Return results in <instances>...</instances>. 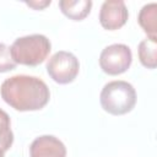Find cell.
Masks as SVG:
<instances>
[{
	"label": "cell",
	"instance_id": "cell-1",
	"mask_svg": "<svg viewBox=\"0 0 157 157\" xmlns=\"http://www.w3.org/2000/svg\"><path fill=\"white\" fill-rule=\"evenodd\" d=\"M1 98L20 112L39 110L50 98L47 83L36 76L15 75L6 78L0 87Z\"/></svg>",
	"mask_w": 157,
	"mask_h": 157
},
{
	"label": "cell",
	"instance_id": "cell-2",
	"mask_svg": "<svg viewBox=\"0 0 157 157\" xmlns=\"http://www.w3.org/2000/svg\"><path fill=\"white\" fill-rule=\"evenodd\" d=\"M99 102L107 113L123 115L134 109L136 104V91L132 85L126 81H110L102 88Z\"/></svg>",
	"mask_w": 157,
	"mask_h": 157
},
{
	"label": "cell",
	"instance_id": "cell-3",
	"mask_svg": "<svg viewBox=\"0 0 157 157\" xmlns=\"http://www.w3.org/2000/svg\"><path fill=\"white\" fill-rule=\"evenodd\" d=\"M50 50V40L43 34L20 37L10 47L13 61L26 66H37L42 64L49 55Z\"/></svg>",
	"mask_w": 157,
	"mask_h": 157
},
{
	"label": "cell",
	"instance_id": "cell-4",
	"mask_svg": "<svg viewBox=\"0 0 157 157\" xmlns=\"http://www.w3.org/2000/svg\"><path fill=\"white\" fill-rule=\"evenodd\" d=\"M80 71L78 59L70 52H56L47 63V72L53 81L60 85L72 82Z\"/></svg>",
	"mask_w": 157,
	"mask_h": 157
},
{
	"label": "cell",
	"instance_id": "cell-5",
	"mask_svg": "<svg viewBox=\"0 0 157 157\" xmlns=\"http://www.w3.org/2000/svg\"><path fill=\"white\" fill-rule=\"evenodd\" d=\"M132 61L131 49L120 43L110 44L105 47L99 55V66L101 69L112 76L120 75L125 72Z\"/></svg>",
	"mask_w": 157,
	"mask_h": 157
},
{
	"label": "cell",
	"instance_id": "cell-6",
	"mask_svg": "<svg viewBox=\"0 0 157 157\" xmlns=\"http://www.w3.org/2000/svg\"><path fill=\"white\" fill-rule=\"evenodd\" d=\"M129 17V12L124 1H104L99 11V22L104 29L115 31L121 28Z\"/></svg>",
	"mask_w": 157,
	"mask_h": 157
},
{
	"label": "cell",
	"instance_id": "cell-7",
	"mask_svg": "<svg viewBox=\"0 0 157 157\" xmlns=\"http://www.w3.org/2000/svg\"><path fill=\"white\" fill-rule=\"evenodd\" d=\"M29 157H66V147L58 137L42 135L31 144Z\"/></svg>",
	"mask_w": 157,
	"mask_h": 157
},
{
	"label": "cell",
	"instance_id": "cell-8",
	"mask_svg": "<svg viewBox=\"0 0 157 157\" xmlns=\"http://www.w3.org/2000/svg\"><path fill=\"white\" fill-rule=\"evenodd\" d=\"M59 7L61 12L74 21H82L86 18L92 7L91 0H60Z\"/></svg>",
	"mask_w": 157,
	"mask_h": 157
},
{
	"label": "cell",
	"instance_id": "cell-9",
	"mask_svg": "<svg viewBox=\"0 0 157 157\" xmlns=\"http://www.w3.org/2000/svg\"><path fill=\"white\" fill-rule=\"evenodd\" d=\"M137 22L148 38H157V4L144 5L139 12Z\"/></svg>",
	"mask_w": 157,
	"mask_h": 157
},
{
	"label": "cell",
	"instance_id": "cell-10",
	"mask_svg": "<svg viewBox=\"0 0 157 157\" xmlns=\"http://www.w3.org/2000/svg\"><path fill=\"white\" fill-rule=\"evenodd\" d=\"M137 54L140 63L147 69L157 66V38H146L139 43Z\"/></svg>",
	"mask_w": 157,
	"mask_h": 157
},
{
	"label": "cell",
	"instance_id": "cell-11",
	"mask_svg": "<svg viewBox=\"0 0 157 157\" xmlns=\"http://www.w3.org/2000/svg\"><path fill=\"white\" fill-rule=\"evenodd\" d=\"M13 142V134L11 130V121L9 114L0 108V150L6 152Z\"/></svg>",
	"mask_w": 157,
	"mask_h": 157
},
{
	"label": "cell",
	"instance_id": "cell-12",
	"mask_svg": "<svg viewBox=\"0 0 157 157\" xmlns=\"http://www.w3.org/2000/svg\"><path fill=\"white\" fill-rule=\"evenodd\" d=\"M16 63L13 61L11 53H10V48L4 44L0 43V72H7L11 71L16 67Z\"/></svg>",
	"mask_w": 157,
	"mask_h": 157
},
{
	"label": "cell",
	"instance_id": "cell-13",
	"mask_svg": "<svg viewBox=\"0 0 157 157\" xmlns=\"http://www.w3.org/2000/svg\"><path fill=\"white\" fill-rule=\"evenodd\" d=\"M28 6H31V7H33V9H36V10H42V9H44L45 6H48V5H50V0L49 1H43V2H38V1H29V2H26Z\"/></svg>",
	"mask_w": 157,
	"mask_h": 157
},
{
	"label": "cell",
	"instance_id": "cell-14",
	"mask_svg": "<svg viewBox=\"0 0 157 157\" xmlns=\"http://www.w3.org/2000/svg\"><path fill=\"white\" fill-rule=\"evenodd\" d=\"M4 153H5V152H2V151L0 150V157H4Z\"/></svg>",
	"mask_w": 157,
	"mask_h": 157
}]
</instances>
